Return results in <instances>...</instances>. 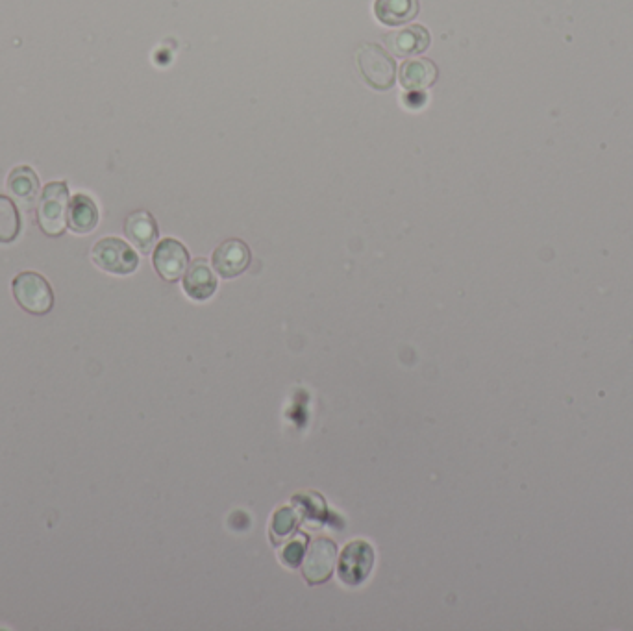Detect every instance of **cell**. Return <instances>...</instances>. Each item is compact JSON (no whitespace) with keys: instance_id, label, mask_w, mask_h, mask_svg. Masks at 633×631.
<instances>
[{"instance_id":"5bb4252c","label":"cell","mask_w":633,"mask_h":631,"mask_svg":"<svg viewBox=\"0 0 633 631\" xmlns=\"http://www.w3.org/2000/svg\"><path fill=\"white\" fill-rule=\"evenodd\" d=\"M99 224V208L87 195H75L69 204L67 226L78 236L91 234Z\"/></svg>"},{"instance_id":"52a82bcc","label":"cell","mask_w":633,"mask_h":631,"mask_svg":"<svg viewBox=\"0 0 633 631\" xmlns=\"http://www.w3.org/2000/svg\"><path fill=\"white\" fill-rule=\"evenodd\" d=\"M337 548L330 539L319 537L308 550V556L302 561V572L306 582L311 585L330 580L336 567Z\"/></svg>"},{"instance_id":"7c38bea8","label":"cell","mask_w":633,"mask_h":631,"mask_svg":"<svg viewBox=\"0 0 633 631\" xmlns=\"http://www.w3.org/2000/svg\"><path fill=\"white\" fill-rule=\"evenodd\" d=\"M437 65L428 58H415L402 63L400 67V86L408 91H424L437 82Z\"/></svg>"},{"instance_id":"9c48e42d","label":"cell","mask_w":633,"mask_h":631,"mask_svg":"<svg viewBox=\"0 0 633 631\" xmlns=\"http://www.w3.org/2000/svg\"><path fill=\"white\" fill-rule=\"evenodd\" d=\"M430 41H432L430 32L421 25L406 26L404 30L393 32L391 36L385 38L387 47L400 58H410L415 54H422L430 47Z\"/></svg>"},{"instance_id":"3957f363","label":"cell","mask_w":633,"mask_h":631,"mask_svg":"<svg viewBox=\"0 0 633 631\" xmlns=\"http://www.w3.org/2000/svg\"><path fill=\"white\" fill-rule=\"evenodd\" d=\"M15 302L30 315H47L54 308V293L45 276L32 271L17 274L12 282Z\"/></svg>"},{"instance_id":"5b68a950","label":"cell","mask_w":633,"mask_h":631,"mask_svg":"<svg viewBox=\"0 0 633 631\" xmlns=\"http://www.w3.org/2000/svg\"><path fill=\"white\" fill-rule=\"evenodd\" d=\"M374 552L365 541H352L343 550L339 561V578L347 585H360L373 569Z\"/></svg>"},{"instance_id":"8992f818","label":"cell","mask_w":633,"mask_h":631,"mask_svg":"<svg viewBox=\"0 0 633 631\" xmlns=\"http://www.w3.org/2000/svg\"><path fill=\"white\" fill-rule=\"evenodd\" d=\"M152 263L156 273L160 274L163 280L176 282L186 274L189 267V252L180 241L169 237L160 241L158 247L154 248Z\"/></svg>"},{"instance_id":"30bf717a","label":"cell","mask_w":633,"mask_h":631,"mask_svg":"<svg viewBox=\"0 0 633 631\" xmlns=\"http://www.w3.org/2000/svg\"><path fill=\"white\" fill-rule=\"evenodd\" d=\"M184 291L187 297L204 302L215 295L217 278L206 260H195L184 274Z\"/></svg>"},{"instance_id":"6da1fadb","label":"cell","mask_w":633,"mask_h":631,"mask_svg":"<svg viewBox=\"0 0 633 631\" xmlns=\"http://www.w3.org/2000/svg\"><path fill=\"white\" fill-rule=\"evenodd\" d=\"M356 62L367 86L373 87L376 91H389L395 86L397 63L380 45L376 43L363 45L356 54Z\"/></svg>"},{"instance_id":"9a60e30c","label":"cell","mask_w":633,"mask_h":631,"mask_svg":"<svg viewBox=\"0 0 633 631\" xmlns=\"http://www.w3.org/2000/svg\"><path fill=\"white\" fill-rule=\"evenodd\" d=\"M374 15L384 26H402L419 15V0H374Z\"/></svg>"},{"instance_id":"8fae6325","label":"cell","mask_w":633,"mask_h":631,"mask_svg":"<svg viewBox=\"0 0 633 631\" xmlns=\"http://www.w3.org/2000/svg\"><path fill=\"white\" fill-rule=\"evenodd\" d=\"M125 234L132 241V245L143 254H149L160 236L158 224L149 211H134L132 215H128Z\"/></svg>"},{"instance_id":"7a4b0ae2","label":"cell","mask_w":633,"mask_h":631,"mask_svg":"<svg viewBox=\"0 0 633 631\" xmlns=\"http://www.w3.org/2000/svg\"><path fill=\"white\" fill-rule=\"evenodd\" d=\"M69 215V187L67 182H50L43 187L39 198V228L49 237H60L67 228Z\"/></svg>"},{"instance_id":"ba28073f","label":"cell","mask_w":633,"mask_h":631,"mask_svg":"<svg viewBox=\"0 0 633 631\" xmlns=\"http://www.w3.org/2000/svg\"><path fill=\"white\" fill-rule=\"evenodd\" d=\"M252 254L247 243H243L241 239H228L215 248L211 263L213 269L221 274L226 280L237 278L239 274L245 273L249 269Z\"/></svg>"},{"instance_id":"4fadbf2b","label":"cell","mask_w":633,"mask_h":631,"mask_svg":"<svg viewBox=\"0 0 633 631\" xmlns=\"http://www.w3.org/2000/svg\"><path fill=\"white\" fill-rule=\"evenodd\" d=\"M8 191L25 210H30L39 195V178L32 167H15L8 176Z\"/></svg>"},{"instance_id":"2e32d148","label":"cell","mask_w":633,"mask_h":631,"mask_svg":"<svg viewBox=\"0 0 633 631\" xmlns=\"http://www.w3.org/2000/svg\"><path fill=\"white\" fill-rule=\"evenodd\" d=\"M21 217L12 198L0 195V243H12L19 236Z\"/></svg>"},{"instance_id":"277c9868","label":"cell","mask_w":633,"mask_h":631,"mask_svg":"<svg viewBox=\"0 0 633 631\" xmlns=\"http://www.w3.org/2000/svg\"><path fill=\"white\" fill-rule=\"evenodd\" d=\"M91 260L104 273L126 276L136 273L139 258L136 250L119 237H104L91 250Z\"/></svg>"}]
</instances>
